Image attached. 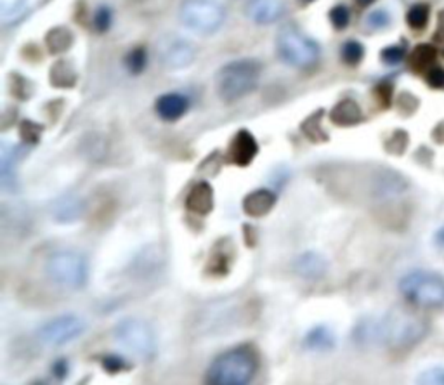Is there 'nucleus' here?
Here are the masks:
<instances>
[{"label":"nucleus","mask_w":444,"mask_h":385,"mask_svg":"<svg viewBox=\"0 0 444 385\" xmlns=\"http://www.w3.org/2000/svg\"><path fill=\"white\" fill-rule=\"evenodd\" d=\"M424 335V321L405 313L387 314L382 320L360 321L353 333L354 342L360 346L384 344L392 347L412 346Z\"/></svg>","instance_id":"obj_1"},{"label":"nucleus","mask_w":444,"mask_h":385,"mask_svg":"<svg viewBox=\"0 0 444 385\" xmlns=\"http://www.w3.org/2000/svg\"><path fill=\"white\" fill-rule=\"evenodd\" d=\"M261 65L255 59H238L222 66L216 77L217 94L222 101L236 103L257 89Z\"/></svg>","instance_id":"obj_2"},{"label":"nucleus","mask_w":444,"mask_h":385,"mask_svg":"<svg viewBox=\"0 0 444 385\" xmlns=\"http://www.w3.org/2000/svg\"><path fill=\"white\" fill-rule=\"evenodd\" d=\"M259 361L250 349H233L221 354L207 372V382L214 385H245L254 380Z\"/></svg>","instance_id":"obj_3"},{"label":"nucleus","mask_w":444,"mask_h":385,"mask_svg":"<svg viewBox=\"0 0 444 385\" xmlns=\"http://www.w3.org/2000/svg\"><path fill=\"white\" fill-rule=\"evenodd\" d=\"M46 275L58 287L66 290H80L89 280L87 259L79 252H56L47 259Z\"/></svg>","instance_id":"obj_4"},{"label":"nucleus","mask_w":444,"mask_h":385,"mask_svg":"<svg viewBox=\"0 0 444 385\" xmlns=\"http://www.w3.org/2000/svg\"><path fill=\"white\" fill-rule=\"evenodd\" d=\"M399 292L413 306L431 309L444 307V280L434 273H408L399 281Z\"/></svg>","instance_id":"obj_5"},{"label":"nucleus","mask_w":444,"mask_h":385,"mask_svg":"<svg viewBox=\"0 0 444 385\" xmlns=\"http://www.w3.org/2000/svg\"><path fill=\"white\" fill-rule=\"evenodd\" d=\"M113 337L122 349L129 351L143 361H151L157 354V339L151 327L136 318L122 320L113 328Z\"/></svg>","instance_id":"obj_6"},{"label":"nucleus","mask_w":444,"mask_h":385,"mask_svg":"<svg viewBox=\"0 0 444 385\" xmlns=\"http://www.w3.org/2000/svg\"><path fill=\"white\" fill-rule=\"evenodd\" d=\"M276 46L281 59L295 68H311L320 59L318 44L292 27L281 30Z\"/></svg>","instance_id":"obj_7"},{"label":"nucleus","mask_w":444,"mask_h":385,"mask_svg":"<svg viewBox=\"0 0 444 385\" xmlns=\"http://www.w3.org/2000/svg\"><path fill=\"white\" fill-rule=\"evenodd\" d=\"M224 7L217 0H186L181 7L184 27L202 35L217 32L224 23Z\"/></svg>","instance_id":"obj_8"},{"label":"nucleus","mask_w":444,"mask_h":385,"mask_svg":"<svg viewBox=\"0 0 444 385\" xmlns=\"http://www.w3.org/2000/svg\"><path fill=\"white\" fill-rule=\"evenodd\" d=\"M87 330V325L77 314H63L47 321L39 330V339L49 347H61L80 339Z\"/></svg>","instance_id":"obj_9"},{"label":"nucleus","mask_w":444,"mask_h":385,"mask_svg":"<svg viewBox=\"0 0 444 385\" xmlns=\"http://www.w3.org/2000/svg\"><path fill=\"white\" fill-rule=\"evenodd\" d=\"M259 153V144L255 141L254 136L249 131H240L231 141V146H229L228 157L229 162L238 167H247L254 162V158Z\"/></svg>","instance_id":"obj_10"},{"label":"nucleus","mask_w":444,"mask_h":385,"mask_svg":"<svg viewBox=\"0 0 444 385\" xmlns=\"http://www.w3.org/2000/svg\"><path fill=\"white\" fill-rule=\"evenodd\" d=\"M295 275L301 276L302 280L318 281L325 278L328 271L327 259L316 252H304L294 261Z\"/></svg>","instance_id":"obj_11"},{"label":"nucleus","mask_w":444,"mask_h":385,"mask_svg":"<svg viewBox=\"0 0 444 385\" xmlns=\"http://www.w3.org/2000/svg\"><path fill=\"white\" fill-rule=\"evenodd\" d=\"M285 14L283 0H252L247 7V16L254 23L271 25Z\"/></svg>","instance_id":"obj_12"},{"label":"nucleus","mask_w":444,"mask_h":385,"mask_svg":"<svg viewBox=\"0 0 444 385\" xmlns=\"http://www.w3.org/2000/svg\"><path fill=\"white\" fill-rule=\"evenodd\" d=\"M162 59L169 68L183 70L195 61V49L186 40L174 39L162 51Z\"/></svg>","instance_id":"obj_13"},{"label":"nucleus","mask_w":444,"mask_h":385,"mask_svg":"<svg viewBox=\"0 0 444 385\" xmlns=\"http://www.w3.org/2000/svg\"><path fill=\"white\" fill-rule=\"evenodd\" d=\"M186 209L196 216H209L214 210V190L209 183H196L186 196Z\"/></svg>","instance_id":"obj_14"},{"label":"nucleus","mask_w":444,"mask_h":385,"mask_svg":"<svg viewBox=\"0 0 444 385\" xmlns=\"http://www.w3.org/2000/svg\"><path fill=\"white\" fill-rule=\"evenodd\" d=\"M276 200V192L268 190V188H261V190L252 191L250 195L245 196V200H243V210L250 217H264L275 209Z\"/></svg>","instance_id":"obj_15"},{"label":"nucleus","mask_w":444,"mask_h":385,"mask_svg":"<svg viewBox=\"0 0 444 385\" xmlns=\"http://www.w3.org/2000/svg\"><path fill=\"white\" fill-rule=\"evenodd\" d=\"M233 254H235V248H233L231 242H229V240H221V242L212 248L210 261L207 262V271L214 276L228 275L233 264V257H235Z\"/></svg>","instance_id":"obj_16"},{"label":"nucleus","mask_w":444,"mask_h":385,"mask_svg":"<svg viewBox=\"0 0 444 385\" xmlns=\"http://www.w3.org/2000/svg\"><path fill=\"white\" fill-rule=\"evenodd\" d=\"M188 108H190V101H188L186 96L176 94V92L162 96V98H158L157 105H155L158 117L166 122H174L181 118L186 113Z\"/></svg>","instance_id":"obj_17"},{"label":"nucleus","mask_w":444,"mask_h":385,"mask_svg":"<svg viewBox=\"0 0 444 385\" xmlns=\"http://www.w3.org/2000/svg\"><path fill=\"white\" fill-rule=\"evenodd\" d=\"M335 333L327 325H318V327L311 328L304 339V347L313 353H328L335 347Z\"/></svg>","instance_id":"obj_18"},{"label":"nucleus","mask_w":444,"mask_h":385,"mask_svg":"<svg viewBox=\"0 0 444 385\" xmlns=\"http://www.w3.org/2000/svg\"><path fill=\"white\" fill-rule=\"evenodd\" d=\"M361 108L353 99H344L332 110V122L340 127H351L361 122Z\"/></svg>","instance_id":"obj_19"},{"label":"nucleus","mask_w":444,"mask_h":385,"mask_svg":"<svg viewBox=\"0 0 444 385\" xmlns=\"http://www.w3.org/2000/svg\"><path fill=\"white\" fill-rule=\"evenodd\" d=\"M436 58H438V51L431 44H420L413 49L412 56H410V63H412V68L417 72H427L431 70V66L434 65Z\"/></svg>","instance_id":"obj_20"},{"label":"nucleus","mask_w":444,"mask_h":385,"mask_svg":"<svg viewBox=\"0 0 444 385\" xmlns=\"http://www.w3.org/2000/svg\"><path fill=\"white\" fill-rule=\"evenodd\" d=\"M82 212L84 207L79 198H66L59 202V205L56 207L54 217L59 222H73L82 216Z\"/></svg>","instance_id":"obj_21"},{"label":"nucleus","mask_w":444,"mask_h":385,"mask_svg":"<svg viewBox=\"0 0 444 385\" xmlns=\"http://www.w3.org/2000/svg\"><path fill=\"white\" fill-rule=\"evenodd\" d=\"M47 47L53 54H59V53H65L72 47L73 42V35L68 32L66 28H54L47 33Z\"/></svg>","instance_id":"obj_22"},{"label":"nucleus","mask_w":444,"mask_h":385,"mask_svg":"<svg viewBox=\"0 0 444 385\" xmlns=\"http://www.w3.org/2000/svg\"><path fill=\"white\" fill-rule=\"evenodd\" d=\"M75 72H73L72 65L66 61H59L58 65L53 66V72H51V80L58 87H72L75 84Z\"/></svg>","instance_id":"obj_23"},{"label":"nucleus","mask_w":444,"mask_h":385,"mask_svg":"<svg viewBox=\"0 0 444 385\" xmlns=\"http://www.w3.org/2000/svg\"><path fill=\"white\" fill-rule=\"evenodd\" d=\"M321 115H323V111H318V113H314L313 117H309L304 124H302V132H304L306 138L313 141V143H325V141L328 139V136L325 134L323 129H321Z\"/></svg>","instance_id":"obj_24"},{"label":"nucleus","mask_w":444,"mask_h":385,"mask_svg":"<svg viewBox=\"0 0 444 385\" xmlns=\"http://www.w3.org/2000/svg\"><path fill=\"white\" fill-rule=\"evenodd\" d=\"M429 16H431V7L427 4H417L406 14V21L413 30H422L427 27Z\"/></svg>","instance_id":"obj_25"},{"label":"nucleus","mask_w":444,"mask_h":385,"mask_svg":"<svg viewBox=\"0 0 444 385\" xmlns=\"http://www.w3.org/2000/svg\"><path fill=\"white\" fill-rule=\"evenodd\" d=\"M146 61L148 56L143 47H136V49H132L131 53L127 54V58H125V65H127V70L132 75H139L144 70V66H146Z\"/></svg>","instance_id":"obj_26"},{"label":"nucleus","mask_w":444,"mask_h":385,"mask_svg":"<svg viewBox=\"0 0 444 385\" xmlns=\"http://www.w3.org/2000/svg\"><path fill=\"white\" fill-rule=\"evenodd\" d=\"M342 59L347 63V65H358L361 61L363 56H365V49L360 42L356 40H349L342 46Z\"/></svg>","instance_id":"obj_27"},{"label":"nucleus","mask_w":444,"mask_h":385,"mask_svg":"<svg viewBox=\"0 0 444 385\" xmlns=\"http://www.w3.org/2000/svg\"><path fill=\"white\" fill-rule=\"evenodd\" d=\"M101 365L108 373H118V372H124V370L131 368V365H129V363L125 361L122 356H117V354H108V356L103 358Z\"/></svg>","instance_id":"obj_28"},{"label":"nucleus","mask_w":444,"mask_h":385,"mask_svg":"<svg viewBox=\"0 0 444 385\" xmlns=\"http://www.w3.org/2000/svg\"><path fill=\"white\" fill-rule=\"evenodd\" d=\"M330 20H332V25L337 30H344L351 21L349 9H347L346 6H335L330 11Z\"/></svg>","instance_id":"obj_29"},{"label":"nucleus","mask_w":444,"mask_h":385,"mask_svg":"<svg viewBox=\"0 0 444 385\" xmlns=\"http://www.w3.org/2000/svg\"><path fill=\"white\" fill-rule=\"evenodd\" d=\"M21 139L25 141V143H32L35 144L37 141H39L40 134H42V127L40 125H37L35 122H23L21 124Z\"/></svg>","instance_id":"obj_30"},{"label":"nucleus","mask_w":444,"mask_h":385,"mask_svg":"<svg viewBox=\"0 0 444 385\" xmlns=\"http://www.w3.org/2000/svg\"><path fill=\"white\" fill-rule=\"evenodd\" d=\"M405 49H403L401 46H391L382 51L380 58H382V61L386 63V65H399V63L405 59Z\"/></svg>","instance_id":"obj_31"},{"label":"nucleus","mask_w":444,"mask_h":385,"mask_svg":"<svg viewBox=\"0 0 444 385\" xmlns=\"http://www.w3.org/2000/svg\"><path fill=\"white\" fill-rule=\"evenodd\" d=\"M111 23H113V14H111V11L108 9V7H101V9L96 13V18H94L96 30L101 33L108 32Z\"/></svg>","instance_id":"obj_32"},{"label":"nucleus","mask_w":444,"mask_h":385,"mask_svg":"<svg viewBox=\"0 0 444 385\" xmlns=\"http://www.w3.org/2000/svg\"><path fill=\"white\" fill-rule=\"evenodd\" d=\"M420 384H444V368L443 366H434L420 375Z\"/></svg>","instance_id":"obj_33"},{"label":"nucleus","mask_w":444,"mask_h":385,"mask_svg":"<svg viewBox=\"0 0 444 385\" xmlns=\"http://www.w3.org/2000/svg\"><path fill=\"white\" fill-rule=\"evenodd\" d=\"M425 80L432 89H444V70L432 66L431 70L425 72Z\"/></svg>","instance_id":"obj_34"},{"label":"nucleus","mask_w":444,"mask_h":385,"mask_svg":"<svg viewBox=\"0 0 444 385\" xmlns=\"http://www.w3.org/2000/svg\"><path fill=\"white\" fill-rule=\"evenodd\" d=\"M368 25L375 30L386 28L388 25V14L386 11H375V13H372L368 16Z\"/></svg>","instance_id":"obj_35"},{"label":"nucleus","mask_w":444,"mask_h":385,"mask_svg":"<svg viewBox=\"0 0 444 385\" xmlns=\"http://www.w3.org/2000/svg\"><path fill=\"white\" fill-rule=\"evenodd\" d=\"M68 372H70V366H68V363L65 361V359H58V361H54L53 373H54L56 379H59V380L66 379Z\"/></svg>","instance_id":"obj_36"},{"label":"nucleus","mask_w":444,"mask_h":385,"mask_svg":"<svg viewBox=\"0 0 444 385\" xmlns=\"http://www.w3.org/2000/svg\"><path fill=\"white\" fill-rule=\"evenodd\" d=\"M377 92H379L380 99L384 101V105L388 106V103H391V85H379V89H377Z\"/></svg>","instance_id":"obj_37"},{"label":"nucleus","mask_w":444,"mask_h":385,"mask_svg":"<svg viewBox=\"0 0 444 385\" xmlns=\"http://www.w3.org/2000/svg\"><path fill=\"white\" fill-rule=\"evenodd\" d=\"M358 4H360L361 7H368V6H372L373 2H375V0H356Z\"/></svg>","instance_id":"obj_38"},{"label":"nucleus","mask_w":444,"mask_h":385,"mask_svg":"<svg viewBox=\"0 0 444 385\" xmlns=\"http://www.w3.org/2000/svg\"><path fill=\"white\" fill-rule=\"evenodd\" d=\"M438 238H439V242H441V243H444V228L441 229V231H439V233H438Z\"/></svg>","instance_id":"obj_39"},{"label":"nucleus","mask_w":444,"mask_h":385,"mask_svg":"<svg viewBox=\"0 0 444 385\" xmlns=\"http://www.w3.org/2000/svg\"><path fill=\"white\" fill-rule=\"evenodd\" d=\"M304 2H313V0H304Z\"/></svg>","instance_id":"obj_40"}]
</instances>
